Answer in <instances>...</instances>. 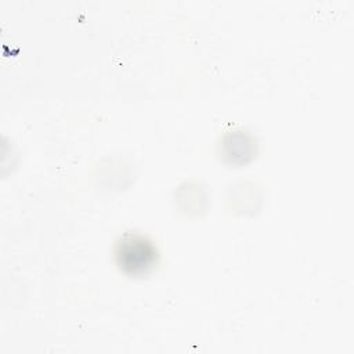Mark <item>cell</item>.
I'll list each match as a JSON object with an SVG mask.
<instances>
[{
    "label": "cell",
    "instance_id": "cell-1",
    "mask_svg": "<svg viewBox=\"0 0 354 354\" xmlns=\"http://www.w3.org/2000/svg\"><path fill=\"white\" fill-rule=\"evenodd\" d=\"M115 261L129 277H141L152 271L159 253L153 241L138 232H126L115 243Z\"/></svg>",
    "mask_w": 354,
    "mask_h": 354
}]
</instances>
